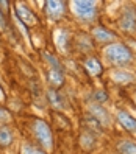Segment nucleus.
Here are the masks:
<instances>
[{"instance_id":"nucleus-11","label":"nucleus","mask_w":136,"mask_h":154,"mask_svg":"<svg viewBox=\"0 0 136 154\" xmlns=\"http://www.w3.org/2000/svg\"><path fill=\"white\" fill-rule=\"evenodd\" d=\"M47 98H49L50 104L53 107H57V109H63V107H64V101H63L61 95L57 92V90H49V92H47Z\"/></svg>"},{"instance_id":"nucleus-5","label":"nucleus","mask_w":136,"mask_h":154,"mask_svg":"<svg viewBox=\"0 0 136 154\" xmlns=\"http://www.w3.org/2000/svg\"><path fill=\"white\" fill-rule=\"evenodd\" d=\"M121 28L125 31H133L136 28V13L131 6H127L122 16H121V20H119Z\"/></svg>"},{"instance_id":"nucleus-15","label":"nucleus","mask_w":136,"mask_h":154,"mask_svg":"<svg viewBox=\"0 0 136 154\" xmlns=\"http://www.w3.org/2000/svg\"><path fill=\"white\" fill-rule=\"evenodd\" d=\"M13 140V134L10 128H0V145L2 146H8Z\"/></svg>"},{"instance_id":"nucleus-3","label":"nucleus","mask_w":136,"mask_h":154,"mask_svg":"<svg viewBox=\"0 0 136 154\" xmlns=\"http://www.w3.org/2000/svg\"><path fill=\"white\" fill-rule=\"evenodd\" d=\"M72 10L81 20H92L97 14L96 2L91 0H75L72 2Z\"/></svg>"},{"instance_id":"nucleus-1","label":"nucleus","mask_w":136,"mask_h":154,"mask_svg":"<svg viewBox=\"0 0 136 154\" xmlns=\"http://www.w3.org/2000/svg\"><path fill=\"white\" fill-rule=\"evenodd\" d=\"M105 55L113 64H117V66L128 64V62L131 61V58H133L130 48L127 47V45H124V44H111V45H108V47L105 48Z\"/></svg>"},{"instance_id":"nucleus-6","label":"nucleus","mask_w":136,"mask_h":154,"mask_svg":"<svg viewBox=\"0 0 136 154\" xmlns=\"http://www.w3.org/2000/svg\"><path fill=\"white\" fill-rule=\"evenodd\" d=\"M16 14H17V19H19V22H24L27 25H34L38 23V17H36L30 10L28 6H25L22 3H19L16 6Z\"/></svg>"},{"instance_id":"nucleus-2","label":"nucleus","mask_w":136,"mask_h":154,"mask_svg":"<svg viewBox=\"0 0 136 154\" xmlns=\"http://www.w3.org/2000/svg\"><path fill=\"white\" fill-rule=\"evenodd\" d=\"M33 132L36 135V139H38V142L42 145V148L52 149V146H53V137H52V131H50L47 123L42 122V120H36L33 123Z\"/></svg>"},{"instance_id":"nucleus-14","label":"nucleus","mask_w":136,"mask_h":154,"mask_svg":"<svg viewBox=\"0 0 136 154\" xmlns=\"http://www.w3.org/2000/svg\"><path fill=\"white\" fill-rule=\"evenodd\" d=\"M121 154H136V143L130 142V140H124L119 143V146H117Z\"/></svg>"},{"instance_id":"nucleus-21","label":"nucleus","mask_w":136,"mask_h":154,"mask_svg":"<svg viewBox=\"0 0 136 154\" xmlns=\"http://www.w3.org/2000/svg\"><path fill=\"white\" fill-rule=\"evenodd\" d=\"M3 100V90H2V87H0V101Z\"/></svg>"},{"instance_id":"nucleus-18","label":"nucleus","mask_w":136,"mask_h":154,"mask_svg":"<svg viewBox=\"0 0 136 154\" xmlns=\"http://www.w3.org/2000/svg\"><path fill=\"white\" fill-rule=\"evenodd\" d=\"M6 120H10V112L0 107V122H6Z\"/></svg>"},{"instance_id":"nucleus-7","label":"nucleus","mask_w":136,"mask_h":154,"mask_svg":"<svg viewBox=\"0 0 136 154\" xmlns=\"http://www.w3.org/2000/svg\"><path fill=\"white\" fill-rule=\"evenodd\" d=\"M117 120H119V123L124 126L127 131L136 132V119H134V117H131L128 112L119 111V112H117Z\"/></svg>"},{"instance_id":"nucleus-20","label":"nucleus","mask_w":136,"mask_h":154,"mask_svg":"<svg viewBox=\"0 0 136 154\" xmlns=\"http://www.w3.org/2000/svg\"><path fill=\"white\" fill-rule=\"evenodd\" d=\"M5 28H6V22L3 19V14L0 13V30H5Z\"/></svg>"},{"instance_id":"nucleus-16","label":"nucleus","mask_w":136,"mask_h":154,"mask_svg":"<svg viewBox=\"0 0 136 154\" xmlns=\"http://www.w3.org/2000/svg\"><path fill=\"white\" fill-rule=\"evenodd\" d=\"M57 45H58V48L61 51H66V45H67V33H66V30H58Z\"/></svg>"},{"instance_id":"nucleus-8","label":"nucleus","mask_w":136,"mask_h":154,"mask_svg":"<svg viewBox=\"0 0 136 154\" xmlns=\"http://www.w3.org/2000/svg\"><path fill=\"white\" fill-rule=\"evenodd\" d=\"M92 34H94L96 41L102 42V44L111 42V41H114V38H116V36H114L111 31H108L106 28H103V26H96V28L92 30Z\"/></svg>"},{"instance_id":"nucleus-12","label":"nucleus","mask_w":136,"mask_h":154,"mask_svg":"<svg viewBox=\"0 0 136 154\" xmlns=\"http://www.w3.org/2000/svg\"><path fill=\"white\" fill-rule=\"evenodd\" d=\"M85 67H86V70L89 72L91 75H100L102 73V64L97 59H94V58H89L85 62Z\"/></svg>"},{"instance_id":"nucleus-13","label":"nucleus","mask_w":136,"mask_h":154,"mask_svg":"<svg viewBox=\"0 0 136 154\" xmlns=\"http://www.w3.org/2000/svg\"><path fill=\"white\" fill-rule=\"evenodd\" d=\"M113 79L116 81V83H119V84H127V83H130V81H133L134 76L131 73H128V72L117 70V72L113 73Z\"/></svg>"},{"instance_id":"nucleus-17","label":"nucleus","mask_w":136,"mask_h":154,"mask_svg":"<svg viewBox=\"0 0 136 154\" xmlns=\"http://www.w3.org/2000/svg\"><path fill=\"white\" fill-rule=\"evenodd\" d=\"M21 151H22V154H45L44 151L38 149L36 146H31V145H24Z\"/></svg>"},{"instance_id":"nucleus-10","label":"nucleus","mask_w":136,"mask_h":154,"mask_svg":"<svg viewBox=\"0 0 136 154\" xmlns=\"http://www.w3.org/2000/svg\"><path fill=\"white\" fill-rule=\"evenodd\" d=\"M89 111H91V114L94 115V119H96L99 123H102V125H108V123H110V117H108L106 111L103 109L102 106L92 104V106L89 107Z\"/></svg>"},{"instance_id":"nucleus-4","label":"nucleus","mask_w":136,"mask_h":154,"mask_svg":"<svg viewBox=\"0 0 136 154\" xmlns=\"http://www.w3.org/2000/svg\"><path fill=\"white\" fill-rule=\"evenodd\" d=\"M64 11H66V2H57V0L45 2V13L52 20H60Z\"/></svg>"},{"instance_id":"nucleus-19","label":"nucleus","mask_w":136,"mask_h":154,"mask_svg":"<svg viewBox=\"0 0 136 154\" xmlns=\"http://www.w3.org/2000/svg\"><path fill=\"white\" fill-rule=\"evenodd\" d=\"M96 100H97V101H105V100H106L105 92H96Z\"/></svg>"},{"instance_id":"nucleus-9","label":"nucleus","mask_w":136,"mask_h":154,"mask_svg":"<svg viewBox=\"0 0 136 154\" xmlns=\"http://www.w3.org/2000/svg\"><path fill=\"white\" fill-rule=\"evenodd\" d=\"M47 78H49L50 84H52L53 87H61L63 83H64V75H63L61 69H52V67H49Z\"/></svg>"}]
</instances>
